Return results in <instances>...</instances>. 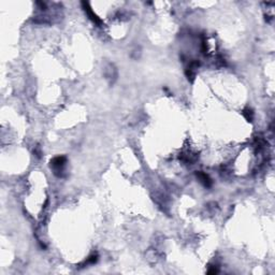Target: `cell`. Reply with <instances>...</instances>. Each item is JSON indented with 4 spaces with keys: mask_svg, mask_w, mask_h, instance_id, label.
Instances as JSON below:
<instances>
[{
    "mask_svg": "<svg viewBox=\"0 0 275 275\" xmlns=\"http://www.w3.org/2000/svg\"><path fill=\"white\" fill-rule=\"evenodd\" d=\"M65 162H66V158H65L64 156H61V157L59 156V157H56V158H54V159H53L52 165H53V167L60 169V168H61L62 165H65Z\"/></svg>",
    "mask_w": 275,
    "mask_h": 275,
    "instance_id": "6da1fadb",
    "label": "cell"
},
{
    "mask_svg": "<svg viewBox=\"0 0 275 275\" xmlns=\"http://www.w3.org/2000/svg\"><path fill=\"white\" fill-rule=\"evenodd\" d=\"M244 115H245L246 119L249 120V122H251V119H253V111L247 109V110L244 111Z\"/></svg>",
    "mask_w": 275,
    "mask_h": 275,
    "instance_id": "3957f363",
    "label": "cell"
},
{
    "mask_svg": "<svg viewBox=\"0 0 275 275\" xmlns=\"http://www.w3.org/2000/svg\"><path fill=\"white\" fill-rule=\"evenodd\" d=\"M198 178H199L200 181H201L205 186H207V187H209V186H211V184H212L211 178H210L205 173H202V172H200V173H198Z\"/></svg>",
    "mask_w": 275,
    "mask_h": 275,
    "instance_id": "7a4b0ae2",
    "label": "cell"
}]
</instances>
